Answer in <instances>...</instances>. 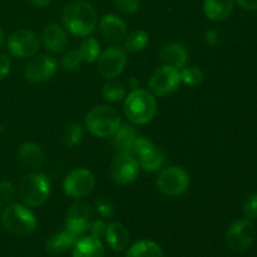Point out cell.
Here are the masks:
<instances>
[{
	"label": "cell",
	"mask_w": 257,
	"mask_h": 257,
	"mask_svg": "<svg viewBox=\"0 0 257 257\" xmlns=\"http://www.w3.org/2000/svg\"><path fill=\"white\" fill-rule=\"evenodd\" d=\"M19 196L29 207L44 205L50 196V182L44 173L32 172L23 177L19 185Z\"/></svg>",
	"instance_id": "5"
},
{
	"label": "cell",
	"mask_w": 257,
	"mask_h": 257,
	"mask_svg": "<svg viewBox=\"0 0 257 257\" xmlns=\"http://www.w3.org/2000/svg\"><path fill=\"white\" fill-rule=\"evenodd\" d=\"M113 142L119 150V153H127L133 156V146L138 138L137 131L128 124H120L117 132L113 135Z\"/></svg>",
	"instance_id": "22"
},
{
	"label": "cell",
	"mask_w": 257,
	"mask_h": 257,
	"mask_svg": "<svg viewBox=\"0 0 257 257\" xmlns=\"http://www.w3.org/2000/svg\"><path fill=\"white\" fill-rule=\"evenodd\" d=\"M127 65V52L124 48L113 47L107 48L103 53H100L98 58V70L100 75L105 79H114L124 70Z\"/></svg>",
	"instance_id": "10"
},
{
	"label": "cell",
	"mask_w": 257,
	"mask_h": 257,
	"mask_svg": "<svg viewBox=\"0 0 257 257\" xmlns=\"http://www.w3.org/2000/svg\"><path fill=\"white\" fill-rule=\"evenodd\" d=\"M57 72V60L50 55H35L24 68V77L30 83L49 80Z\"/></svg>",
	"instance_id": "13"
},
{
	"label": "cell",
	"mask_w": 257,
	"mask_h": 257,
	"mask_svg": "<svg viewBox=\"0 0 257 257\" xmlns=\"http://www.w3.org/2000/svg\"><path fill=\"white\" fill-rule=\"evenodd\" d=\"M77 240L78 238L75 236H73L72 233H69L65 230L53 235L47 241L45 248H47L48 252L53 253V255H60V253H64L65 251L72 248L74 246V243L77 242Z\"/></svg>",
	"instance_id": "23"
},
{
	"label": "cell",
	"mask_w": 257,
	"mask_h": 257,
	"mask_svg": "<svg viewBox=\"0 0 257 257\" xmlns=\"http://www.w3.org/2000/svg\"><path fill=\"white\" fill-rule=\"evenodd\" d=\"M203 72L197 67H188L182 68L181 72V82L190 87H195V85L201 84L203 82Z\"/></svg>",
	"instance_id": "30"
},
{
	"label": "cell",
	"mask_w": 257,
	"mask_h": 257,
	"mask_svg": "<svg viewBox=\"0 0 257 257\" xmlns=\"http://www.w3.org/2000/svg\"><path fill=\"white\" fill-rule=\"evenodd\" d=\"M113 3L120 12L127 14H133L141 7V0H113Z\"/></svg>",
	"instance_id": "36"
},
{
	"label": "cell",
	"mask_w": 257,
	"mask_h": 257,
	"mask_svg": "<svg viewBox=\"0 0 257 257\" xmlns=\"http://www.w3.org/2000/svg\"><path fill=\"white\" fill-rule=\"evenodd\" d=\"M138 163H140V167L146 172H155L160 170L165 163V155L162 151L155 147L150 152L138 158Z\"/></svg>",
	"instance_id": "25"
},
{
	"label": "cell",
	"mask_w": 257,
	"mask_h": 257,
	"mask_svg": "<svg viewBox=\"0 0 257 257\" xmlns=\"http://www.w3.org/2000/svg\"><path fill=\"white\" fill-rule=\"evenodd\" d=\"M130 87L132 88L133 90L138 89V88H140V80L136 79L135 77H132V78H131V80H130Z\"/></svg>",
	"instance_id": "42"
},
{
	"label": "cell",
	"mask_w": 257,
	"mask_h": 257,
	"mask_svg": "<svg viewBox=\"0 0 257 257\" xmlns=\"http://www.w3.org/2000/svg\"><path fill=\"white\" fill-rule=\"evenodd\" d=\"M156 146L151 142L150 140L145 137H138L136 140L135 146H133V156H137L138 158L142 157L143 155H146L147 152H150L152 148H155Z\"/></svg>",
	"instance_id": "35"
},
{
	"label": "cell",
	"mask_w": 257,
	"mask_h": 257,
	"mask_svg": "<svg viewBox=\"0 0 257 257\" xmlns=\"http://www.w3.org/2000/svg\"><path fill=\"white\" fill-rule=\"evenodd\" d=\"M148 42H150L148 33H146L145 30H135V32L125 35L124 47L123 48L125 49V52L138 53L142 52L147 47Z\"/></svg>",
	"instance_id": "26"
},
{
	"label": "cell",
	"mask_w": 257,
	"mask_h": 257,
	"mask_svg": "<svg viewBox=\"0 0 257 257\" xmlns=\"http://www.w3.org/2000/svg\"><path fill=\"white\" fill-rule=\"evenodd\" d=\"M18 156L22 161L23 165L27 167L37 170V168L43 167L45 162V155L42 148L33 142H24L18 150Z\"/></svg>",
	"instance_id": "20"
},
{
	"label": "cell",
	"mask_w": 257,
	"mask_h": 257,
	"mask_svg": "<svg viewBox=\"0 0 257 257\" xmlns=\"http://www.w3.org/2000/svg\"><path fill=\"white\" fill-rule=\"evenodd\" d=\"M3 45H4V33H3L2 28H0V49L3 48Z\"/></svg>",
	"instance_id": "43"
},
{
	"label": "cell",
	"mask_w": 257,
	"mask_h": 257,
	"mask_svg": "<svg viewBox=\"0 0 257 257\" xmlns=\"http://www.w3.org/2000/svg\"><path fill=\"white\" fill-rule=\"evenodd\" d=\"M218 40H220V37H218V33L216 30L210 29L205 33V42L207 43L211 47H215L217 45Z\"/></svg>",
	"instance_id": "40"
},
{
	"label": "cell",
	"mask_w": 257,
	"mask_h": 257,
	"mask_svg": "<svg viewBox=\"0 0 257 257\" xmlns=\"http://www.w3.org/2000/svg\"><path fill=\"white\" fill-rule=\"evenodd\" d=\"M89 231H90V236L100 240V238H103L105 236L107 225H105V222L103 220H95L90 223Z\"/></svg>",
	"instance_id": "37"
},
{
	"label": "cell",
	"mask_w": 257,
	"mask_h": 257,
	"mask_svg": "<svg viewBox=\"0 0 257 257\" xmlns=\"http://www.w3.org/2000/svg\"><path fill=\"white\" fill-rule=\"evenodd\" d=\"M181 83L182 82L180 69L163 65L153 73L148 83V88L155 97H166L175 93Z\"/></svg>",
	"instance_id": "9"
},
{
	"label": "cell",
	"mask_w": 257,
	"mask_h": 257,
	"mask_svg": "<svg viewBox=\"0 0 257 257\" xmlns=\"http://www.w3.org/2000/svg\"><path fill=\"white\" fill-rule=\"evenodd\" d=\"M235 3L241 9L246 10V12H255V10H257V0H235Z\"/></svg>",
	"instance_id": "39"
},
{
	"label": "cell",
	"mask_w": 257,
	"mask_h": 257,
	"mask_svg": "<svg viewBox=\"0 0 257 257\" xmlns=\"http://www.w3.org/2000/svg\"><path fill=\"white\" fill-rule=\"evenodd\" d=\"M92 223V208L85 203H75L69 208L65 218V230L75 237L84 235Z\"/></svg>",
	"instance_id": "14"
},
{
	"label": "cell",
	"mask_w": 257,
	"mask_h": 257,
	"mask_svg": "<svg viewBox=\"0 0 257 257\" xmlns=\"http://www.w3.org/2000/svg\"><path fill=\"white\" fill-rule=\"evenodd\" d=\"M95 186V178L90 171L77 168L65 176L63 181V191L65 195L74 200L87 197L92 193Z\"/></svg>",
	"instance_id": "6"
},
{
	"label": "cell",
	"mask_w": 257,
	"mask_h": 257,
	"mask_svg": "<svg viewBox=\"0 0 257 257\" xmlns=\"http://www.w3.org/2000/svg\"><path fill=\"white\" fill-rule=\"evenodd\" d=\"M125 257H165V253L155 241L141 240L128 248Z\"/></svg>",
	"instance_id": "24"
},
{
	"label": "cell",
	"mask_w": 257,
	"mask_h": 257,
	"mask_svg": "<svg viewBox=\"0 0 257 257\" xmlns=\"http://www.w3.org/2000/svg\"><path fill=\"white\" fill-rule=\"evenodd\" d=\"M3 227L15 236H27L37 228V217L24 205L9 203L2 213Z\"/></svg>",
	"instance_id": "4"
},
{
	"label": "cell",
	"mask_w": 257,
	"mask_h": 257,
	"mask_svg": "<svg viewBox=\"0 0 257 257\" xmlns=\"http://www.w3.org/2000/svg\"><path fill=\"white\" fill-rule=\"evenodd\" d=\"M7 47L13 57H34L38 53V49H39V39L30 30L20 29L10 35L9 39H8Z\"/></svg>",
	"instance_id": "11"
},
{
	"label": "cell",
	"mask_w": 257,
	"mask_h": 257,
	"mask_svg": "<svg viewBox=\"0 0 257 257\" xmlns=\"http://www.w3.org/2000/svg\"><path fill=\"white\" fill-rule=\"evenodd\" d=\"M95 210H97L98 215L103 218H112L114 215V206L113 203L108 200L107 197H98L95 201Z\"/></svg>",
	"instance_id": "32"
},
{
	"label": "cell",
	"mask_w": 257,
	"mask_h": 257,
	"mask_svg": "<svg viewBox=\"0 0 257 257\" xmlns=\"http://www.w3.org/2000/svg\"><path fill=\"white\" fill-rule=\"evenodd\" d=\"M120 124L119 113L109 105H97L92 108L85 117V127L98 138L112 137Z\"/></svg>",
	"instance_id": "3"
},
{
	"label": "cell",
	"mask_w": 257,
	"mask_h": 257,
	"mask_svg": "<svg viewBox=\"0 0 257 257\" xmlns=\"http://www.w3.org/2000/svg\"><path fill=\"white\" fill-rule=\"evenodd\" d=\"M79 54L85 63H94L100 55V44L95 38H85L79 47Z\"/></svg>",
	"instance_id": "27"
},
{
	"label": "cell",
	"mask_w": 257,
	"mask_h": 257,
	"mask_svg": "<svg viewBox=\"0 0 257 257\" xmlns=\"http://www.w3.org/2000/svg\"><path fill=\"white\" fill-rule=\"evenodd\" d=\"M235 0H205L203 13L206 17L213 22L225 20L232 14Z\"/></svg>",
	"instance_id": "19"
},
{
	"label": "cell",
	"mask_w": 257,
	"mask_h": 257,
	"mask_svg": "<svg viewBox=\"0 0 257 257\" xmlns=\"http://www.w3.org/2000/svg\"><path fill=\"white\" fill-rule=\"evenodd\" d=\"M82 57L78 50H69L62 58V68L65 70H75L82 64Z\"/></svg>",
	"instance_id": "31"
},
{
	"label": "cell",
	"mask_w": 257,
	"mask_h": 257,
	"mask_svg": "<svg viewBox=\"0 0 257 257\" xmlns=\"http://www.w3.org/2000/svg\"><path fill=\"white\" fill-rule=\"evenodd\" d=\"M17 197V190L10 181L4 180L0 182V201L7 203H13Z\"/></svg>",
	"instance_id": "33"
},
{
	"label": "cell",
	"mask_w": 257,
	"mask_h": 257,
	"mask_svg": "<svg viewBox=\"0 0 257 257\" xmlns=\"http://www.w3.org/2000/svg\"><path fill=\"white\" fill-rule=\"evenodd\" d=\"M0 210H2V201H0Z\"/></svg>",
	"instance_id": "44"
},
{
	"label": "cell",
	"mask_w": 257,
	"mask_h": 257,
	"mask_svg": "<svg viewBox=\"0 0 257 257\" xmlns=\"http://www.w3.org/2000/svg\"><path fill=\"white\" fill-rule=\"evenodd\" d=\"M105 241L112 250L123 252L130 245V232L127 227L120 222H112L107 226Z\"/></svg>",
	"instance_id": "18"
},
{
	"label": "cell",
	"mask_w": 257,
	"mask_h": 257,
	"mask_svg": "<svg viewBox=\"0 0 257 257\" xmlns=\"http://www.w3.org/2000/svg\"><path fill=\"white\" fill-rule=\"evenodd\" d=\"M157 186L158 190L166 196L177 197L183 195L190 187V176L183 168L172 166L160 173Z\"/></svg>",
	"instance_id": "7"
},
{
	"label": "cell",
	"mask_w": 257,
	"mask_h": 257,
	"mask_svg": "<svg viewBox=\"0 0 257 257\" xmlns=\"http://www.w3.org/2000/svg\"><path fill=\"white\" fill-rule=\"evenodd\" d=\"M83 135H84L83 125L80 123L73 122L65 127L64 133H63V142H64L67 147L73 148L79 145L83 138Z\"/></svg>",
	"instance_id": "29"
},
{
	"label": "cell",
	"mask_w": 257,
	"mask_h": 257,
	"mask_svg": "<svg viewBox=\"0 0 257 257\" xmlns=\"http://www.w3.org/2000/svg\"><path fill=\"white\" fill-rule=\"evenodd\" d=\"M256 237V230L251 220H237L231 223L226 231V243L228 248L235 252H242L253 243Z\"/></svg>",
	"instance_id": "8"
},
{
	"label": "cell",
	"mask_w": 257,
	"mask_h": 257,
	"mask_svg": "<svg viewBox=\"0 0 257 257\" xmlns=\"http://www.w3.org/2000/svg\"><path fill=\"white\" fill-rule=\"evenodd\" d=\"M123 112L128 120L135 124H147L157 113V102L155 95L145 89H135L125 95Z\"/></svg>",
	"instance_id": "2"
},
{
	"label": "cell",
	"mask_w": 257,
	"mask_h": 257,
	"mask_svg": "<svg viewBox=\"0 0 257 257\" xmlns=\"http://www.w3.org/2000/svg\"><path fill=\"white\" fill-rule=\"evenodd\" d=\"M102 94L108 102L118 103L125 98V87L120 82L109 79L103 85Z\"/></svg>",
	"instance_id": "28"
},
{
	"label": "cell",
	"mask_w": 257,
	"mask_h": 257,
	"mask_svg": "<svg viewBox=\"0 0 257 257\" xmlns=\"http://www.w3.org/2000/svg\"><path fill=\"white\" fill-rule=\"evenodd\" d=\"M242 212L248 220L257 218V193H252L246 198L242 205Z\"/></svg>",
	"instance_id": "34"
},
{
	"label": "cell",
	"mask_w": 257,
	"mask_h": 257,
	"mask_svg": "<svg viewBox=\"0 0 257 257\" xmlns=\"http://www.w3.org/2000/svg\"><path fill=\"white\" fill-rule=\"evenodd\" d=\"M99 33L107 42L117 44L124 40L127 35V25L124 20L115 14H107L100 19Z\"/></svg>",
	"instance_id": "15"
},
{
	"label": "cell",
	"mask_w": 257,
	"mask_h": 257,
	"mask_svg": "<svg viewBox=\"0 0 257 257\" xmlns=\"http://www.w3.org/2000/svg\"><path fill=\"white\" fill-rule=\"evenodd\" d=\"M10 58L7 54H0V82L4 80L10 73Z\"/></svg>",
	"instance_id": "38"
},
{
	"label": "cell",
	"mask_w": 257,
	"mask_h": 257,
	"mask_svg": "<svg viewBox=\"0 0 257 257\" xmlns=\"http://www.w3.org/2000/svg\"><path fill=\"white\" fill-rule=\"evenodd\" d=\"M62 20L70 34L78 38H87L97 27V13L92 4L78 0L65 7Z\"/></svg>",
	"instance_id": "1"
},
{
	"label": "cell",
	"mask_w": 257,
	"mask_h": 257,
	"mask_svg": "<svg viewBox=\"0 0 257 257\" xmlns=\"http://www.w3.org/2000/svg\"><path fill=\"white\" fill-rule=\"evenodd\" d=\"M43 45L49 52L62 53L68 44V37L65 30L58 24H49L42 32Z\"/></svg>",
	"instance_id": "16"
},
{
	"label": "cell",
	"mask_w": 257,
	"mask_h": 257,
	"mask_svg": "<svg viewBox=\"0 0 257 257\" xmlns=\"http://www.w3.org/2000/svg\"><path fill=\"white\" fill-rule=\"evenodd\" d=\"M160 57L165 65L176 69H182L187 64L188 53L180 43H168L162 48Z\"/></svg>",
	"instance_id": "17"
},
{
	"label": "cell",
	"mask_w": 257,
	"mask_h": 257,
	"mask_svg": "<svg viewBox=\"0 0 257 257\" xmlns=\"http://www.w3.org/2000/svg\"><path fill=\"white\" fill-rule=\"evenodd\" d=\"M73 247V257H104L103 243L93 236L79 238Z\"/></svg>",
	"instance_id": "21"
},
{
	"label": "cell",
	"mask_w": 257,
	"mask_h": 257,
	"mask_svg": "<svg viewBox=\"0 0 257 257\" xmlns=\"http://www.w3.org/2000/svg\"><path fill=\"white\" fill-rule=\"evenodd\" d=\"M140 163L135 156L119 153L110 166V176L117 185L125 186L135 182L140 175Z\"/></svg>",
	"instance_id": "12"
},
{
	"label": "cell",
	"mask_w": 257,
	"mask_h": 257,
	"mask_svg": "<svg viewBox=\"0 0 257 257\" xmlns=\"http://www.w3.org/2000/svg\"><path fill=\"white\" fill-rule=\"evenodd\" d=\"M30 2H32L35 7L45 8L48 7V5H50V3H52L53 0H30Z\"/></svg>",
	"instance_id": "41"
}]
</instances>
